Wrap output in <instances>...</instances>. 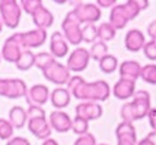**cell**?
Wrapping results in <instances>:
<instances>
[{"instance_id":"1","label":"cell","mask_w":156,"mask_h":145,"mask_svg":"<svg viewBox=\"0 0 156 145\" xmlns=\"http://www.w3.org/2000/svg\"><path fill=\"white\" fill-rule=\"evenodd\" d=\"M67 89L70 90L71 97H76L81 101H105L111 94V88L108 82L103 80L86 82L81 75H71L67 83Z\"/></svg>"},{"instance_id":"2","label":"cell","mask_w":156,"mask_h":145,"mask_svg":"<svg viewBox=\"0 0 156 145\" xmlns=\"http://www.w3.org/2000/svg\"><path fill=\"white\" fill-rule=\"evenodd\" d=\"M62 34L65 36L66 41L70 45L78 47L82 43V25L77 19L76 14L73 11L65 16L62 22Z\"/></svg>"},{"instance_id":"3","label":"cell","mask_w":156,"mask_h":145,"mask_svg":"<svg viewBox=\"0 0 156 145\" xmlns=\"http://www.w3.org/2000/svg\"><path fill=\"white\" fill-rule=\"evenodd\" d=\"M22 8L16 0H2L0 2V19L3 25L10 29H15L21 22Z\"/></svg>"},{"instance_id":"4","label":"cell","mask_w":156,"mask_h":145,"mask_svg":"<svg viewBox=\"0 0 156 145\" xmlns=\"http://www.w3.org/2000/svg\"><path fill=\"white\" fill-rule=\"evenodd\" d=\"M71 11L76 14L81 25H94L101 18V8L96 3H77Z\"/></svg>"},{"instance_id":"5","label":"cell","mask_w":156,"mask_h":145,"mask_svg":"<svg viewBox=\"0 0 156 145\" xmlns=\"http://www.w3.org/2000/svg\"><path fill=\"white\" fill-rule=\"evenodd\" d=\"M45 80H48L49 82L55 83L58 86H63L66 83H69L71 78L70 70L67 69V66L63 65V63L55 60L49 67H47L44 71H41Z\"/></svg>"},{"instance_id":"6","label":"cell","mask_w":156,"mask_h":145,"mask_svg":"<svg viewBox=\"0 0 156 145\" xmlns=\"http://www.w3.org/2000/svg\"><path fill=\"white\" fill-rule=\"evenodd\" d=\"M22 52H23V48H22L21 44V33H14L12 36H10L4 41L0 54H2V59H4L8 63L15 65L16 60L22 55Z\"/></svg>"},{"instance_id":"7","label":"cell","mask_w":156,"mask_h":145,"mask_svg":"<svg viewBox=\"0 0 156 145\" xmlns=\"http://www.w3.org/2000/svg\"><path fill=\"white\" fill-rule=\"evenodd\" d=\"M89 60H90V54L89 49L83 48V47H77L67 58V69L74 72L83 71L89 66Z\"/></svg>"},{"instance_id":"8","label":"cell","mask_w":156,"mask_h":145,"mask_svg":"<svg viewBox=\"0 0 156 145\" xmlns=\"http://www.w3.org/2000/svg\"><path fill=\"white\" fill-rule=\"evenodd\" d=\"M47 30L43 29H34L27 30V32L21 33V44L23 49H32V48H38V47L44 45L47 41Z\"/></svg>"},{"instance_id":"9","label":"cell","mask_w":156,"mask_h":145,"mask_svg":"<svg viewBox=\"0 0 156 145\" xmlns=\"http://www.w3.org/2000/svg\"><path fill=\"white\" fill-rule=\"evenodd\" d=\"M27 85L21 78H4V92L3 97L7 99H21L26 97L27 93Z\"/></svg>"},{"instance_id":"10","label":"cell","mask_w":156,"mask_h":145,"mask_svg":"<svg viewBox=\"0 0 156 145\" xmlns=\"http://www.w3.org/2000/svg\"><path fill=\"white\" fill-rule=\"evenodd\" d=\"M27 129L29 132L38 140H48L49 136L52 133V127L48 122L47 116H41V118H32L27 119Z\"/></svg>"},{"instance_id":"11","label":"cell","mask_w":156,"mask_h":145,"mask_svg":"<svg viewBox=\"0 0 156 145\" xmlns=\"http://www.w3.org/2000/svg\"><path fill=\"white\" fill-rule=\"evenodd\" d=\"M49 89L43 83H36L27 89L26 101L29 105H40L43 107L47 101H49Z\"/></svg>"},{"instance_id":"12","label":"cell","mask_w":156,"mask_h":145,"mask_svg":"<svg viewBox=\"0 0 156 145\" xmlns=\"http://www.w3.org/2000/svg\"><path fill=\"white\" fill-rule=\"evenodd\" d=\"M48 122L51 125L52 130H55L58 133H67L69 130H71L73 119L63 110H55L49 114Z\"/></svg>"},{"instance_id":"13","label":"cell","mask_w":156,"mask_h":145,"mask_svg":"<svg viewBox=\"0 0 156 145\" xmlns=\"http://www.w3.org/2000/svg\"><path fill=\"white\" fill-rule=\"evenodd\" d=\"M76 115L86 121H96L101 118L103 115V107L100 103H92V101H81L76 107Z\"/></svg>"},{"instance_id":"14","label":"cell","mask_w":156,"mask_h":145,"mask_svg":"<svg viewBox=\"0 0 156 145\" xmlns=\"http://www.w3.org/2000/svg\"><path fill=\"white\" fill-rule=\"evenodd\" d=\"M133 105H134L136 114H137V121L148 116V112L151 110V94L147 90H136L134 96L132 100Z\"/></svg>"},{"instance_id":"15","label":"cell","mask_w":156,"mask_h":145,"mask_svg":"<svg viewBox=\"0 0 156 145\" xmlns=\"http://www.w3.org/2000/svg\"><path fill=\"white\" fill-rule=\"evenodd\" d=\"M70 44L66 41L65 36L62 34V32H54L49 40V54L58 59V58H65L67 56L69 49H70Z\"/></svg>"},{"instance_id":"16","label":"cell","mask_w":156,"mask_h":145,"mask_svg":"<svg viewBox=\"0 0 156 145\" xmlns=\"http://www.w3.org/2000/svg\"><path fill=\"white\" fill-rule=\"evenodd\" d=\"M134 93H136V81L121 78L112 86V94L118 100H123L125 101V100L133 99Z\"/></svg>"},{"instance_id":"17","label":"cell","mask_w":156,"mask_h":145,"mask_svg":"<svg viewBox=\"0 0 156 145\" xmlns=\"http://www.w3.org/2000/svg\"><path fill=\"white\" fill-rule=\"evenodd\" d=\"M147 40L140 29H130L125 36V47L129 52H138L144 48Z\"/></svg>"},{"instance_id":"18","label":"cell","mask_w":156,"mask_h":145,"mask_svg":"<svg viewBox=\"0 0 156 145\" xmlns=\"http://www.w3.org/2000/svg\"><path fill=\"white\" fill-rule=\"evenodd\" d=\"M49 101L55 107V110H63L71 101V93L65 86H58L49 94Z\"/></svg>"},{"instance_id":"19","label":"cell","mask_w":156,"mask_h":145,"mask_svg":"<svg viewBox=\"0 0 156 145\" xmlns=\"http://www.w3.org/2000/svg\"><path fill=\"white\" fill-rule=\"evenodd\" d=\"M33 19V23L36 25L37 29H43L47 30L48 27H51L54 25V14L45 7V5H41L37 11L32 15Z\"/></svg>"},{"instance_id":"20","label":"cell","mask_w":156,"mask_h":145,"mask_svg":"<svg viewBox=\"0 0 156 145\" xmlns=\"http://www.w3.org/2000/svg\"><path fill=\"white\" fill-rule=\"evenodd\" d=\"M141 69H143V66H141L137 60H125V62H122L121 65H119L118 70H119L121 78L136 81L140 78Z\"/></svg>"},{"instance_id":"21","label":"cell","mask_w":156,"mask_h":145,"mask_svg":"<svg viewBox=\"0 0 156 145\" xmlns=\"http://www.w3.org/2000/svg\"><path fill=\"white\" fill-rule=\"evenodd\" d=\"M129 21L130 19H129V16H127L126 11H125V8H123V5L122 4H116V5H114V7L111 8L110 23L115 27V30L123 29Z\"/></svg>"},{"instance_id":"22","label":"cell","mask_w":156,"mask_h":145,"mask_svg":"<svg viewBox=\"0 0 156 145\" xmlns=\"http://www.w3.org/2000/svg\"><path fill=\"white\" fill-rule=\"evenodd\" d=\"M8 121L14 126V129H22L27 125V112L21 105H14L8 111Z\"/></svg>"},{"instance_id":"23","label":"cell","mask_w":156,"mask_h":145,"mask_svg":"<svg viewBox=\"0 0 156 145\" xmlns=\"http://www.w3.org/2000/svg\"><path fill=\"white\" fill-rule=\"evenodd\" d=\"M34 58H36V54H33L32 49H23L22 55L19 56V59L16 60L15 66L18 70L21 71H27L34 66Z\"/></svg>"},{"instance_id":"24","label":"cell","mask_w":156,"mask_h":145,"mask_svg":"<svg viewBox=\"0 0 156 145\" xmlns=\"http://www.w3.org/2000/svg\"><path fill=\"white\" fill-rule=\"evenodd\" d=\"M115 36H116V30L110 22H103V23H100L97 26V40L107 43V41L114 40Z\"/></svg>"},{"instance_id":"25","label":"cell","mask_w":156,"mask_h":145,"mask_svg":"<svg viewBox=\"0 0 156 145\" xmlns=\"http://www.w3.org/2000/svg\"><path fill=\"white\" fill-rule=\"evenodd\" d=\"M97 63H99L100 71H103L104 74H111V72H114L119 67V62H118V59H116V56H114V55H111V54L105 55V56L101 58Z\"/></svg>"},{"instance_id":"26","label":"cell","mask_w":156,"mask_h":145,"mask_svg":"<svg viewBox=\"0 0 156 145\" xmlns=\"http://www.w3.org/2000/svg\"><path fill=\"white\" fill-rule=\"evenodd\" d=\"M89 54H90V59H94V60H97V62H99L101 58H104L105 55H108L107 43L97 40L96 43L92 44L90 49H89Z\"/></svg>"},{"instance_id":"27","label":"cell","mask_w":156,"mask_h":145,"mask_svg":"<svg viewBox=\"0 0 156 145\" xmlns=\"http://www.w3.org/2000/svg\"><path fill=\"white\" fill-rule=\"evenodd\" d=\"M115 134H116V140L122 138V137H137L134 125L130 123V122H125V121H122L121 123L116 126Z\"/></svg>"},{"instance_id":"28","label":"cell","mask_w":156,"mask_h":145,"mask_svg":"<svg viewBox=\"0 0 156 145\" xmlns=\"http://www.w3.org/2000/svg\"><path fill=\"white\" fill-rule=\"evenodd\" d=\"M55 60L56 59H55L49 52H38V54H36V58H34V66L37 69H40L41 71H44L47 67H49Z\"/></svg>"},{"instance_id":"29","label":"cell","mask_w":156,"mask_h":145,"mask_svg":"<svg viewBox=\"0 0 156 145\" xmlns=\"http://www.w3.org/2000/svg\"><path fill=\"white\" fill-rule=\"evenodd\" d=\"M140 78L144 82L149 83V85H156V65L155 63H149V65L143 66Z\"/></svg>"},{"instance_id":"30","label":"cell","mask_w":156,"mask_h":145,"mask_svg":"<svg viewBox=\"0 0 156 145\" xmlns=\"http://www.w3.org/2000/svg\"><path fill=\"white\" fill-rule=\"evenodd\" d=\"M121 116L122 121L125 122H130V123H134L137 121V114H136L134 105L132 101H126L121 108Z\"/></svg>"},{"instance_id":"31","label":"cell","mask_w":156,"mask_h":145,"mask_svg":"<svg viewBox=\"0 0 156 145\" xmlns=\"http://www.w3.org/2000/svg\"><path fill=\"white\" fill-rule=\"evenodd\" d=\"M71 130L76 133L78 137L86 134V133H89V121L76 115V118L73 119V123H71Z\"/></svg>"},{"instance_id":"32","label":"cell","mask_w":156,"mask_h":145,"mask_svg":"<svg viewBox=\"0 0 156 145\" xmlns=\"http://www.w3.org/2000/svg\"><path fill=\"white\" fill-rule=\"evenodd\" d=\"M97 41V26L96 25H83L82 26V43L93 44Z\"/></svg>"},{"instance_id":"33","label":"cell","mask_w":156,"mask_h":145,"mask_svg":"<svg viewBox=\"0 0 156 145\" xmlns=\"http://www.w3.org/2000/svg\"><path fill=\"white\" fill-rule=\"evenodd\" d=\"M14 126L11 125V122L8 119L0 118V140H11L14 137Z\"/></svg>"},{"instance_id":"34","label":"cell","mask_w":156,"mask_h":145,"mask_svg":"<svg viewBox=\"0 0 156 145\" xmlns=\"http://www.w3.org/2000/svg\"><path fill=\"white\" fill-rule=\"evenodd\" d=\"M122 5H123V8H125V11H126L130 21L137 18L138 14L141 12V8H140V5H138L137 0H127V2H125Z\"/></svg>"},{"instance_id":"35","label":"cell","mask_w":156,"mask_h":145,"mask_svg":"<svg viewBox=\"0 0 156 145\" xmlns=\"http://www.w3.org/2000/svg\"><path fill=\"white\" fill-rule=\"evenodd\" d=\"M19 4H21L22 11H25L29 15H33L41 5H44L41 0H22V2H19Z\"/></svg>"},{"instance_id":"36","label":"cell","mask_w":156,"mask_h":145,"mask_svg":"<svg viewBox=\"0 0 156 145\" xmlns=\"http://www.w3.org/2000/svg\"><path fill=\"white\" fill-rule=\"evenodd\" d=\"M143 52H144V55H145L147 59L156 62V43L155 41H152V40L147 41L145 45H144V48H143Z\"/></svg>"},{"instance_id":"37","label":"cell","mask_w":156,"mask_h":145,"mask_svg":"<svg viewBox=\"0 0 156 145\" xmlns=\"http://www.w3.org/2000/svg\"><path fill=\"white\" fill-rule=\"evenodd\" d=\"M73 145H97V141L92 133H86V134L77 137Z\"/></svg>"},{"instance_id":"38","label":"cell","mask_w":156,"mask_h":145,"mask_svg":"<svg viewBox=\"0 0 156 145\" xmlns=\"http://www.w3.org/2000/svg\"><path fill=\"white\" fill-rule=\"evenodd\" d=\"M26 112H27V119L45 116V111H44V108L40 107V105H29L27 110H26Z\"/></svg>"},{"instance_id":"39","label":"cell","mask_w":156,"mask_h":145,"mask_svg":"<svg viewBox=\"0 0 156 145\" xmlns=\"http://www.w3.org/2000/svg\"><path fill=\"white\" fill-rule=\"evenodd\" d=\"M7 145H32L30 141L25 137H19V136H15L11 140L7 141Z\"/></svg>"},{"instance_id":"40","label":"cell","mask_w":156,"mask_h":145,"mask_svg":"<svg viewBox=\"0 0 156 145\" xmlns=\"http://www.w3.org/2000/svg\"><path fill=\"white\" fill-rule=\"evenodd\" d=\"M137 137H122L116 140V145H137Z\"/></svg>"},{"instance_id":"41","label":"cell","mask_w":156,"mask_h":145,"mask_svg":"<svg viewBox=\"0 0 156 145\" xmlns=\"http://www.w3.org/2000/svg\"><path fill=\"white\" fill-rule=\"evenodd\" d=\"M147 33H148V36L151 37V40L156 43V19L152 21L151 23L148 25V27H147Z\"/></svg>"},{"instance_id":"42","label":"cell","mask_w":156,"mask_h":145,"mask_svg":"<svg viewBox=\"0 0 156 145\" xmlns=\"http://www.w3.org/2000/svg\"><path fill=\"white\" fill-rule=\"evenodd\" d=\"M96 4L99 5L100 8H112L114 5H116L118 3H116V0H97Z\"/></svg>"},{"instance_id":"43","label":"cell","mask_w":156,"mask_h":145,"mask_svg":"<svg viewBox=\"0 0 156 145\" xmlns=\"http://www.w3.org/2000/svg\"><path fill=\"white\" fill-rule=\"evenodd\" d=\"M148 121H149V125H151L152 130L156 132V108L152 107L148 112Z\"/></svg>"},{"instance_id":"44","label":"cell","mask_w":156,"mask_h":145,"mask_svg":"<svg viewBox=\"0 0 156 145\" xmlns=\"http://www.w3.org/2000/svg\"><path fill=\"white\" fill-rule=\"evenodd\" d=\"M147 138H148V140L151 141L154 145H156V132L155 130H151V132L147 134Z\"/></svg>"},{"instance_id":"45","label":"cell","mask_w":156,"mask_h":145,"mask_svg":"<svg viewBox=\"0 0 156 145\" xmlns=\"http://www.w3.org/2000/svg\"><path fill=\"white\" fill-rule=\"evenodd\" d=\"M137 2H138V5H140L141 11L145 10V8H148V5H149V2H148V0H137Z\"/></svg>"},{"instance_id":"46","label":"cell","mask_w":156,"mask_h":145,"mask_svg":"<svg viewBox=\"0 0 156 145\" xmlns=\"http://www.w3.org/2000/svg\"><path fill=\"white\" fill-rule=\"evenodd\" d=\"M41 145H59V143H58L56 140H54V138H51V137H49L48 140L43 141V144H41Z\"/></svg>"},{"instance_id":"47","label":"cell","mask_w":156,"mask_h":145,"mask_svg":"<svg viewBox=\"0 0 156 145\" xmlns=\"http://www.w3.org/2000/svg\"><path fill=\"white\" fill-rule=\"evenodd\" d=\"M137 145H154V144H152L151 141H149V140H148V138H147V137H144L143 140H140V141H138V143H137Z\"/></svg>"},{"instance_id":"48","label":"cell","mask_w":156,"mask_h":145,"mask_svg":"<svg viewBox=\"0 0 156 145\" xmlns=\"http://www.w3.org/2000/svg\"><path fill=\"white\" fill-rule=\"evenodd\" d=\"M3 92H4V78H0V96L3 97Z\"/></svg>"},{"instance_id":"49","label":"cell","mask_w":156,"mask_h":145,"mask_svg":"<svg viewBox=\"0 0 156 145\" xmlns=\"http://www.w3.org/2000/svg\"><path fill=\"white\" fill-rule=\"evenodd\" d=\"M3 30V22H2V19H0V32Z\"/></svg>"},{"instance_id":"50","label":"cell","mask_w":156,"mask_h":145,"mask_svg":"<svg viewBox=\"0 0 156 145\" xmlns=\"http://www.w3.org/2000/svg\"><path fill=\"white\" fill-rule=\"evenodd\" d=\"M97 145H108V144H97Z\"/></svg>"},{"instance_id":"51","label":"cell","mask_w":156,"mask_h":145,"mask_svg":"<svg viewBox=\"0 0 156 145\" xmlns=\"http://www.w3.org/2000/svg\"><path fill=\"white\" fill-rule=\"evenodd\" d=\"M0 62H2V54H0Z\"/></svg>"}]
</instances>
